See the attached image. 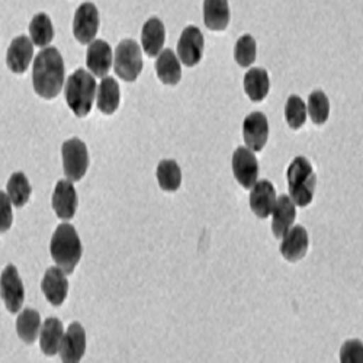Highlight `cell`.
<instances>
[{
  "label": "cell",
  "mask_w": 363,
  "mask_h": 363,
  "mask_svg": "<svg viewBox=\"0 0 363 363\" xmlns=\"http://www.w3.org/2000/svg\"><path fill=\"white\" fill-rule=\"evenodd\" d=\"M65 62L60 51L45 47L37 57L33 69V84L35 94L43 99H54L65 86Z\"/></svg>",
  "instance_id": "obj_1"
},
{
  "label": "cell",
  "mask_w": 363,
  "mask_h": 363,
  "mask_svg": "<svg viewBox=\"0 0 363 363\" xmlns=\"http://www.w3.org/2000/svg\"><path fill=\"white\" fill-rule=\"evenodd\" d=\"M50 253L66 275L73 274L83 255L80 237L73 225L62 224L57 227L50 243Z\"/></svg>",
  "instance_id": "obj_2"
},
{
  "label": "cell",
  "mask_w": 363,
  "mask_h": 363,
  "mask_svg": "<svg viewBox=\"0 0 363 363\" xmlns=\"http://www.w3.org/2000/svg\"><path fill=\"white\" fill-rule=\"evenodd\" d=\"M66 102L73 113L79 118H83L90 113L96 98V80L94 74L79 69L67 80L66 89Z\"/></svg>",
  "instance_id": "obj_3"
},
{
  "label": "cell",
  "mask_w": 363,
  "mask_h": 363,
  "mask_svg": "<svg viewBox=\"0 0 363 363\" xmlns=\"http://www.w3.org/2000/svg\"><path fill=\"white\" fill-rule=\"evenodd\" d=\"M286 177L292 202L298 206H308L313 202L317 186V176L310 160L306 157H296L292 160Z\"/></svg>",
  "instance_id": "obj_4"
},
{
  "label": "cell",
  "mask_w": 363,
  "mask_h": 363,
  "mask_svg": "<svg viewBox=\"0 0 363 363\" xmlns=\"http://www.w3.org/2000/svg\"><path fill=\"white\" fill-rule=\"evenodd\" d=\"M113 69L124 82H135L143 70L141 48L134 40L121 41L115 50Z\"/></svg>",
  "instance_id": "obj_5"
},
{
  "label": "cell",
  "mask_w": 363,
  "mask_h": 363,
  "mask_svg": "<svg viewBox=\"0 0 363 363\" xmlns=\"http://www.w3.org/2000/svg\"><path fill=\"white\" fill-rule=\"evenodd\" d=\"M65 174L72 182H79L89 167V151L86 144L79 138L67 140L62 147Z\"/></svg>",
  "instance_id": "obj_6"
},
{
  "label": "cell",
  "mask_w": 363,
  "mask_h": 363,
  "mask_svg": "<svg viewBox=\"0 0 363 363\" xmlns=\"http://www.w3.org/2000/svg\"><path fill=\"white\" fill-rule=\"evenodd\" d=\"M99 25L101 18L98 8L90 2L82 4L74 13L73 35L80 44H90L98 35Z\"/></svg>",
  "instance_id": "obj_7"
},
{
  "label": "cell",
  "mask_w": 363,
  "mask_h": 363,
  "mask_svg": "<svg viewBox=\"0 0 363 363\" xmlns=\"http://www.w3.org/2000/svg\"><path fill=\"white\" fill-rule=\"evenodd\" d=\"M0 295L5 302V306L9 313H18L25 299V288L19 272L13 264H8L0 277Z\"/></svg>",
  "instance_id": "obj_8"
},
{
  "label": "cell",
  "mask_w": 363,
  "mask_h": 363,
  "mask_svg": "<svg viewBox=\"0 0 363 363\" xmlns=\"http://www.w3.org/2000/svg\"><path fill=\"white\" fill-rule=\"evenodd\" d=\"M205 40L198 26L189 25L182 33L177 43L179 60L186 67H195L203 57Z\"/></svg>",
  "instance_id": "obj_9"
},
{
  "label": "cell",
  "mask_w": 363,
  "mask_h": 363,
  "mask_svg": "<svg viewBox=\"0 0 363 363\" xmlns=\"http://www.w3.org/2000/svg\"><path fill=\"white\" fill-rule=\"evenodd\" d=\"M233 173L245 189H252L257 182L259 163L253 151L247 147H238L233 155Z\"/></svg>",
  "instance_id": "obj_10"
},
{
  "label": "cell",
  "mask_w": 363,
  "mask_h": 363,
  "mask_svg": "<svg viewBox=\"0 0 363 363\" xmlns=\"http://www.w3.org/2000/svg\"><path fill=\"white\" fill-rule=\"evenodd\" d=\"M86 350V333L80 323H72L60 342V357L63 362L76 363L79 362Z\"/></svg>",
  "instance_id": "obj_11"
},
{
  "label": "cell",
  "mask_w": 363,
  "mask_h": 363,
  "mask_svg": "<svg viewBox=\"0 0 363 363\" xmlns=\"http://www.w3.org/2000/svg\"><path fill=\"white\" fill-rule=\"evenodd\" d=\"M41 289L50 302L54 307H60L67 298L69 292V281L65 272L57 267H48L44 279L41 282Z\"/></svg>",
  "instance_id": "obj_12"
},
{
  "label": "cell",
  "mask_w": 363,
  "mask_h": 363,
  "mask_svg": "<svg viewBox=\"0 0 363 363\" xmlns=\"http://www.w3.org/2000/svg\"><path fill=\"white\" fill-rule=\"evenodd\" d=\"M52 209L60 220H72L77 211V194L72 180H60L52 194Z\"/></svg>",
  "instance_id": "obj_13"
},
{
  "label": "cell",
  "mask_w": 363,
  "mask_h": 363,
  "mask_svg": "<svg viewBox=\"0 0 363 363\" xmlns=\"http://www.w3.org/2000/svg\"><path fill=\"white\" fill-rule=\"evenodd\" d=\"M33 57H34V44L31 38L21 35V37H16L8 48L6 65L12 73L22 74L28 70L29 65H31Z\"/></svg>",
  "instance_id": "obj_14"
},
{
  "label": "cell",
  "mask_w": 363,
  "mask_h": 363,
  "mask_svg": "<svg viewBox=\"0 0 363 363\" xmlns=\"http://www.w3.org/2000/svg\"><path fill=\"white\" fill-rule=\"evenodd\" d=\"M243 135L247 148H250L253 153L255 151H262L269 137V123L266 115L262 112L247 115L243 124Z\"/></svg>",
  "instance_id": "obj_15"
},
{
  "label": "cell",
  "mask_w": 363,
  "mask_h": 363,
  "mask_svg": "<svg viewBox=\"0 0 363 363\" xmlns=\"http://www.w3.org/2000/svg\"><path fill=\"white\" fill-rule=\"evenodd\" d=\"M112 48L104 40H94L89 44L86 54V65L94 76L105 77L112 67Z\"/></svg>",
  "instance_id": "obj_16"
},
{
  "label": "cell",
  "mask_w": 363,
  "mask_h": 363,
  "mask_svg": "<svg viewBox=\"0 0 363 363\" xmlns=\"http://www.w3.org/2000/svg\"><path fill=\"white\" fill-rule=\"evenodd\" d=\"M308 246L310 238L307 230L301 225H295L291 227L289 231L282 237L279 252L288 262L294 263L307 255Z\"/></svg>",
  "instance_id": "obj_17"
},
{
  "label": "cell",
  "mask_w": 363,
  "mask_h": 363,
  "mask_svg": "<svg viewBox=\"0 0 363 363\" xmlns=\"http://www.w3.org/2000/svg\"><path fill=\"white\" fill-rule=\"evenodd\" d=\"M250 194V208L256 217L264 220L272 214L277 203V191L275 186L267 180L256 182Z\"/></svg>",
  "instance_id": "obj_18"
},
{
  "label": "cell",
  "mask_w": 363,
  "mask_h": 363,
  "mask_svg": "<svg viewBox=\"0 0 363 363\" xmlns=\"http://www.w3.org/2000/svg\"><path fill=\"white\" fill-rule=\"evenodd\" d=\"M296 218L295 203L288 195L277 198V203L272 209V231L277 238H282L294 225Z\"/></svg>",
  "instance_id": "obj_19"
},
{
  "label": "cell",
  "mask_w": 363,
  "mask_h": 363,
  "mask_svg": "<svg viewBox=\"0 0 363 363\" xmlns=\"http://www.w3.org/2000/svg\"><path fill=\"white\" fill-rule=\"evenodd\" d=\"M166 29L159 18L148 19L141 29V45L148 57H156L163 50Z\"/></svg>",
  "instance_id": "obj_20"
},
{
  "label": "cell",
  "mask_w": 363,
  "mask_h": 363,
  "mask_svg": "<svg viewBox=\"0 0 363 363\" xmlns=\"http://www.w3.org/2000/svg\"><path fill=\"white\" fill-rule=\"evenodd\" d=\"M203 22L211 31H224L230 23L228 0H203Z\"/></svg>",
  "instance_id": "obj_21"
},
{
  "label": "cell",
  "mask_w": 363,
  "mask_h": 363,
  "mask_svg": "<svg viewBox=\"0 0 363 363\" xmlns=\"http://www.w3.org/2000/svg\"><path fill=\"white\" fill-rule=\"evenodd\" d=\"M156 73L163 84L174 86L182 79V67L176 54L167 48L159 52L156 60Z\"/></svg>",
  "instance_id": "obj_22"
},
{
  "label": "cell",
  "mask_w": 363,
  "mask_h": 363,
  "mask_svg": "<svg viewBox=\"0 0 363 363\" xmlns=\"http://www.w3.org/2000/svg\"><path fill=\"white\" fill-rule=\"evenodd\" d=\"M98 109L105 115H112L119 108L121 102V90L119 84L113 77H102V82L98 87L96 95Z\"/></svg>",
  "instance_id": "obj_23"
},
{
  "label": "cell",
  "mask_w": 363,
  "mask_h": 363,
  "mask_svg": "<svg viewBox=\"0 0 363 363\" xmlns=\"http://www.w3.org/2000/svg\"><path fill=\"white\" fill-rule=\"evenodd\" d=\"M63 323L60 321L55 317H50L44 321V324L41 325L40 330V346L41 350L47 354V356H54L55 353H58V347H60V342L63 339Z\"/></svg>",
  "instance_id": "obj_24"
},
{
  "label": "cell",
  "mask_w": 363,
  "mask_h": 363,
  "mask_svg": "<svg viewBox=\"0 0 363 363\" xmlns=\"http://www.w3.org/2000/svg\"><path fill=\"white\" fill-rule=\"evenodd\" d=\"M269 74L264 69H250L245 76V92L253 102H262L269 94Z\"/></svg>",
  "instance_id": "obj_25"
},
{
  "label": "cell",
  "mask_w": 363,
  "mask_h": 363,
  "mask_svg": "<svg viewBox=\"0 0 363 363\" xmlns=\"http://www.w3.org/2000/svg\"><path fill=\"white\" fill-rule=\"evenodd\" d=\"M40 330H41V317L38 311L28 308L19 314L16 320V331H18L19 339L23 343L33 345L38 339Z\"/></svg>",
  "instance_id": "obj_26"
},
{
  "label": "cell",
  "mask_w": 363,
  "mask_h": 363,
  "mask_svg": "<svg viewBox=\"0 0 363 363\" xmlns=\"http://www.w3.org/2000/svg\"><path fill=\"white\" fill-rule=\"evenodd\" d=\"M29 35L34 45L45 48L54 40V26L50 16L44 12L37 13L29 23Z\"/></svg>",
  "instance_id": "obj_27"
},
{
  "label": "cell",
  "mask_w": 363,
  "mask_h": 363,
  "mask_svg": "<svg viewBox=\"0 0 363 363\" xmlns=\"http://www.w3.org/2000/svg\"><path fill=\"white\" fill-rule=\"evenodd\" d=\"M156 174L159 186L166 192H176L182 185V172L174 160H162Z\"/></svg>",
  "instance_id": "obj_28"
},
{
  "label": "cell",
  "mask_w": 363,
  "mask_h": 363,
  "mask_svg": "<svg viewBox=\"0 0 363 363\" xmlns=\"http://www.w3.org/2000/svg\"><path fill=\"white\" fill-rule=\"evenodd\" d=\"M31 194H33V189H31V185H29V180L26 179V176L22 172L13 173L8 182V196L11 202L15 206L21 208L26 205L29 198H31Z\"/></svg>",
  "instance_id": "obj_29"
},
{
  "label": "cell",
  "mask_w": 363,
  "mask_h": 363,
  "mask_svg": "<svg viewBox=\"0 0 363 363\" xmlns=\"http://www.w3.org/2000/svg\"><path fill=\"white\" fill-rule=\"evenodd\" d=\"M256 54H257V45L256 40L246 34L240 37L234 47V60L240 67H249L256 62Z\"/></svg>",
  "instance_id": "obj_30"
},
{
  "label": "cell",
  "mask_w": 363,
  "mask_h": 363,
  "mask_svg": "<svg viewBox=\"0 0 363 363\" xmlns=\"http://www.w3.org/2000/svg\"><path fill=\"white\" fill-rule=\"evenodd\" d=\"M308 115L315 125L325 124L330 115V102L323 90H314L308 98Z\"/></svg>",
  "instance_id": "obj_31"
},
{
  "label": "cell",
  "mask_w": 363,
  "mask_h": 363,
  "mask_svg": "<svg viewBox=\"0 0 363 363\" xmlns=\"http://www.w3.org/2000/svg\"><path fill=\"white\" fill-rule=\"evenodd\" d=\"M285 118L286 123L292 130H299L307 121V105L298 95L288 98L285 105Z\"/></svg>",
  "instance_id": "obj_32"
},
{
  "label": "cell",
  "mask_w": 363,
  "mask_h": 363,
  "mask_svg": "<svg viewBox=\"0 0 363 363\" xmlns=\"http://www.w3.org/2000/svg\"><path fill=\"white\" fill-rule=\"evenodd\" d=\"M340 360L345 363H362L363 362V345L360 340H349L342 346Z\"/></svg>",
  "instance_id": "obj_33"
},
{
  "label": "cell",
  "mask_w": 363,
  "mask_h": 363,
  "mask_svg": "<svg viewBox=\"0 0 363 363\" xmlns=\"http://www.w3.org/2000/svg\"><path fill=\"white\" fill-rule=\"evenodd\" d=\"M13 213H12V202L4 191H0V233H5L12 227Z\"/></svg>",
  "instance_id": "obj_34"
}]
</instances>
